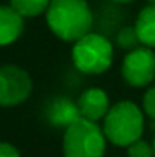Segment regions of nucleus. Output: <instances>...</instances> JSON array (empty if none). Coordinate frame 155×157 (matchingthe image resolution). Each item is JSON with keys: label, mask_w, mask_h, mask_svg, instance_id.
Returning <instances> with one entry per match:
<instances>
[{"label": "nucleus", "mask_w": 155, "mask_h": 157, "mask_svg": "<svg viewBox=\"0 0 155 157\" xmlns=\"http://www.w3.org/2000/svg\"><path fill=\"white\" fill-rule=\"evenodd\" d=\"M0 157H22V155L13 144L0 140Z\"/></svg>", "instance_id": "15"}, {"label": "nucleus", "mask_w": 155, "mask_h": 157, "mask_svg": "<svg viewBox=\"0 0 155 157\" xmlns=\"http://www.w3.org/2000/svg\"><path fill=\"white\" fill-rule=\"evenodd\" d=\"M142 109H143V114L155 121V87H150L145 90L142 99Z\"/></svg>", "instance_id": "14"}, {"label": "nucleus", "mask_w": 155, "mask_h": 157, "mask_svg": "<svg viewBox=\"0 0 155 157\" xmlns=\"http://www.w3.org/2000/svg\"><path fill=\"white\" fill-rule=\"evenodd\" d=\"M79 109L80 115L83 119H88L92 122L103 121V117L107 115V112L110 110V99L107 95V92L100 87H88L80 94L79 100Z\"/></svg>", "instance_id": "7"}, {"label": "nucleus", "mask_w": 155, "mask_h": 157, "mask_svg": "<svg viewBox=\"0 0 155 157\" xmlns=\"http://www.w3.org/2000/svg\"><path fill=\"white\" fill-rule=\"evenodd\" d=\"M80 117L82 115H80L79 104L67 97H55L47 107V121L54 127L67 129Z\"/></svg>", "instance_id": "8"}, {"label": "nucleus", "mask_w": 155, "mask_h": 157, "mask_svg": "<svg viewBox=\"0 0 155 157\" xmlns=\"http://www.w3.org/2000/svg\"><path fill=\"white\" fill-rule=\"evenodd\" d=\"M109 2L119 3V5H125V3H132V2H134V0H109Z\"/></svg>", "instance_id": "16"}, {"label": "nucleus", "mask_w": 155, "mask_h": 157, "mask_svg": "<svg viewBox=\"0 0 155 157\" xmlns=\"http://www.w3.org/2000/svg\"><path fill=\"white\" fill-rule=\"evenodd\" d=\"M149 2V5H155V0H147Z\"/></svg>", "instance_id": "18"}, {"label": "nucleus", "mask_w": 155, "mask_h": 157, "mask_svg": "<svg viewBox=\"0 0 155 157\" xmlns=\"http://www.w3.org/2000/svg\"><path fill=\"white\" fill-rule=\"evenodd\" d=\"M72 62L75 69L85 75H100L113 62V45L102 33L88 32L73 42Z\"/></svg>", "instance_id": "4"}, {"label": "nucleus", "mask_w": 155, "mask_h": 157, "mask_svg": "<svg viewBox=\"0 0 155 157\" xmlns=\"http://www.w3.org/2000/svg\"><path fill=\"white\" fill-rule=\"evenodd\" d=\"M34 82L30 74L15 63L0 65V107H17L30 97Z\"/></svg>", "instance_id": "5"}, {"label": "nucleus", "mask_w": 155, "mask_h": 157, "mask_svg": "<svg viewBox=\"0 0 155 157\" xmlns=\"http://www.w3.org/2000/svg\"><path fill=\"white\" fill-rule=\"evenodd\" d=\"M45 20L57 39L73 44L92 30L94 12L87 0H52Z\"/></svg>", "instance_id": "1"}, {"label": "nucleus", "mask_w": 155, "mask_h": 157, "mask_svg": "<svg viewBox=\"0 0 155 157\" xmlns=\"http://www.w3.org/2000/svg\"><path fill=\"white\" fill-rule=\"evenodd\" d=\"M115 44L120 50H127V52L137 48L140 40H138L135 27H122L119 30V33H117V37H115Z\"/></svg>", "instance_id": "12"}, {"label": "nucleus", "mask_w": 155, "mask_h": 157, "mask_svg": "<svg viewBox=\"0 0 155 157\" xmlns=\"http://www.w3.org/2000/svg\"><path fill=\"white\" fill-rule=\"evenodd\" d=\"M152 145H153V155H155V134H153V140H152Z\"/></svg>", "instance_id": "17"}, {"label": "nucleus", "mask_w": 155, "mask_h": 157, "mask_svg": "<svg viewBox=\"0 0 155 157\" xmlns=\"http://www.w3.org/2000/svg\"><path fill=\"white\" fill-rule=\"evenodd\" d=\"M122 78L130 87H147L155 78V52L149 47H137L127 52L120 65Z\"/></svg>", "instance_id": "6"}, {"label": "nucleus", "mask_w": 155, "mask_h": 157, "mask_svg": "<svg viewBox=\"0 0 155 157\" xmlns=\"http://www.w3.org/2000/svg\"><path fill=\"white\" fill-rule=\"evenodd\" d=\"M25 29V17L12 5H0V47L17 42Z\"/></svg>", "instance_id": "9"}, {"label": "nucleus", "mask_w": 155, "mask_h": 157, "mask_svg": "<svg viewBox=\"0 0 155 157\" xmlns=\"http://www.w3.org/2000/svg\"><path fill=\"white\" fill-rule=\"evenodd\" d=\"M135 30L143 47L155 48V5H147L138 12Z\"/></svg>", "instance_id": "10"}, {"label": "nucleus", "mask_w": 155, "mask_h": 157, "mask_svg": "<svg viewBox=\"0 0 155 157\" xmlns=\"http://www.w3.org/2000/svg\"><path fill=\"white\" fill-rule=\"evenodd\" d=\"M107 142L109 140L98 122L80 117L65 129L62 152L64 157H103Z\"/></svg>", "instance_id": "3"}, {"label": "nucleus", "mask_w": 155, "mask_h": 157, "mask_svg": "<svg viewBox=\"0 0 155 157\" xmlns=\"http://www.w3.org/2000/svg\"><path fill=\"white\" fill-rule=\"evenodd\" d=\"M143 127V110L132 100H120L113 104L103 117L102 129L110 144L127 149L135 140L142 139Z\"/></svg>", "instance_id": "2"}, {"label": "nucleus", "mask_w": 155, "mask_h": 157, "mask_svg": "<svg viewBox=\"0 0 155 157\" xmlns=\"http://www.w3.org/2000/svg\"><path fill=\"white\" fill-rule=\"evenodd\" d=\"M127 154H128V157H155L153 155V145L143 139H138L134 144L128 145Z\"/></svg>", "instance_id": "13"}, {"label": "nucleus", "mask_w": 155, "mask_h": 157, "mask_svg": "<svg viewBox=\"0 0 155 157\" xmlns=\"http://www.w3.org/2000/svg\"><path fill=\"white\" fill-rule=\"evenodd\" d=\"M52 0H10V5L22 17H39L47 12Z\"/></svg>", "instance_id": "11"}]
</instances>
